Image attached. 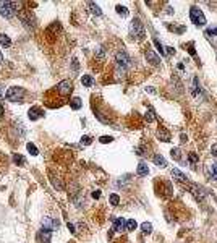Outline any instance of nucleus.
Wrapping results in <instances>:
<instances>
[{
    "instance_id": "1",
    "label": "nucleus",
    "mask_w": 217,
    "mask_h": 243,
    "mask_svg": "<svg viewBox=\"0 0 217 243\" xmlns=\"http://www.w3.org/2000/svg\"><path fill=\"white\" fill-rule=\"evenodd\" d=\"M130 34H131V37H133V39H136V41H141V39L144 37L143 23H141L138 18H135V20L131 21V24H130Z\"/></svg>"
},
{
    "instance_id": "2",
    "label": "nucleus",
    "mask_w": 217,
    "mask_h": 243,
    "mask_svg": "<svg viewBox=\"0 0 217 243\" xmlns=\"http://www.w3.org/2000/svg\"><path fill=\"white\" fill-rule=\"evenodd\" d=\"M190 18H191V21H193L196 26H204V24H206V16H204V13H203L198 7H191V10H190Z\"/></svg>"
},
{
    "instance_id": "3",
    "label": "nucleus",
    "mask_w": 217,
    "mask_h": 243,
    "mask_svg": "<svg viewBox=\"0 0 217 243\" xmlns=\"http://www.w3.org/2000/svg\"><path fill=\"white\" fill-rule=\"evenodd\" d=\"M15 8H16L15 2H0V15L5 18H12L16 12Z\"/></svg>"
},
{
    "instance_id": "4",
    "label": "nucleus",
    "mask_w": 217,
    "mask_h": 243,
    "mask_svg": "<svg viewBox=\"0 0 217 243\" xmlns=\"http://www.w3.org/2000/svg\"><path fill=\"white\" fill-rule=\"evenodd\" d=\"M5 97H7L8 101H12V102L23 101V97H24V89H23V88H10V89L7 91Z\"/></svg>"
},
{
    "instance_id": "5",
    "label": "nucleus",
    "mask_w": 217,
    "mask_h": 243,
    "mask_svg": "<svg viewBox=\"0 0 217 243\" xmlns=\"http://www.w3.org/2000/svg\"><path fill=\"white\" fill-rule=\"evenodd\" d=\"M57 91L60 92L62 96H70V94H71V91H73L71 81H70V80H63V81H60L59 85H57Z\"/></svg>"
},
{
    "instance_id": "6",
    "label": "nucleus",
    "mask_w": 217,
    "mask_h": 243,
    "mask_svg": "<svg viewBox=\"0 0 217 243\" xmlns=\"http://www.w3.org/2000/svg\"><path fill=\"white\" fill-rule=\"evenodd\" d=\"M206 175L209 180H217V162L215 161H209L206 164Z\"/></svg>"
},
{
    "instance_id": "7",
    "label": "nucleus",
    "mask_w": 217,
    "mask_h": 243,
    "mask_svg": "<svg viewBox=\"0 0 217 243\" xmlns=\"http://www.w3.org/2000/svg\"><path fill=\"white\" fill-rule=\"evenodd\" d=\"M115 60H117V65H120V67H131V59L128 57L127 52H117L115 55Z\"/></svg>"
},
{
    "instance_id": "8",
    "label": "nucleus",
    "mask_w": 217,
    "mask_h": 243,
    "mask_svg": "<svg viewBox=\"0 0 217 243\" xmlns=\"http://www.w3.org/2000/svg\"><path fill=\"white\" fill-rule=\"evenodd\" d=\"M42 229L44 230H55V229H59V220H55L52 217H45L44 222H42Z\"/></svg>"
},
{
    "instance_id": "9",
    "label": "nucleus",
    "mask_w": 217,
    "mask_h": 243,
    "mask_svg": "<svg viewBox=\"0 0 217 243\" xmlns=\"http://www.w3.org/2000/svg\"><path fill=\"white\" fill-rule=\"evenodd\" d=\"M50 237H52V232L42 229L37 233V243H50Z\"/></svg>"
},
{
    "instance_id": "10",
    "label": "nucleus",
    "mask_w": 217,
    "mask_h": 243,
    "mask_svg": "<svg viewBox=\"0 0 217 243\" xmlns=\"http://www.w3.org/2000/svg\"><path fill=\"white\" fill-rule=\"evenodd\" d=\"M28 117H29L31 120H37V118L44 117V112H42L39 107H31L29 112H28Z\"/></svg>"
},
{
    "instance_id": "11",
    "label": "nucleus",
    "mask_w": 217,
    "mask_h": 243,
    "mask_svg": "<svg viewBox=\"0 0 217 243\" xmlns=\"http://www.w3.org/2000/svg\"><path fill=\"white\" fill-rule=\"evenodd\" d=\"M170 173H172L173 178H175V180H178L180 183H188V177H186L185 173H182L178 169H172V172H170Z\"/></svg>"
},
{
    "instance_id": "12",
    "label": "nucleus",
    "mask_w": 217,
    "mask_h": 243,
    "mask_svg": "<svg viewBox=\"0 0 217 243\" xmlns=\"http://www.w3.org/2000/svg\"><path fill=\"white\" fill-rule=\"evenodd\" d=\"M191 94L193 97H199L201 96V86H199V80L196 76L193 78V86H191Z\"/></svg>"
},
{
    "instance_id": "13",
    "label": "nucleus",
    "mask_w": 217,
    "mask_h": 243,
    "mask_svg": "<svg viewBox=\"0 0 217 243\" xmlns=\"http://www.w3.org/2000/svg\"><path fill=\"white\" fill-rule=\"evenodd\" d=\"M157 138H160L164 143H168V141H170V139H172L170 133H168L165 128H159V130H157Z\"/></svg>"
},
{
    "instance_id": "14",
    "label": "nucleus",
    "mask_w": 217,
    "mask_h": 243,
    "mask_svg": "<svg viewBox=\"0 0 217 243\" xmlns=\"http://www.w3.org/2000/svg\"><path fill=\"white\" fill-rule=\"evenodd\" d=\"M146 60H147L151 65H159V63H160V59L157 57V55H156L152 50H147V52H146Z\"/></svg>"
},
{
    "instance_id": "15",
    "label": "nucleus",
    "mask_w": 217,
    "mask_h": 243,
    "mask_svg": "<svg viewBox=\"0 0 217 243\" xmlns=\"http://www.w3.org/2000/svg\"><path fill=\"white\" fill-rule=\"evenodd\" d=\"M136 173H138L139 177H144V175H147V173H149V167H147V164H144V162H139V164H138V169H136Z\"/></svg>"
},
{
    "instance_id": "16",
    "label": "nucleus",
    "mask_w": 217,
    "mask_h": 243,
    "mask_svg": "<svg viewBox=\"0 0 217 243\" xmlns=\"http://www.w3.org/2000/svg\"><path fill=\"white\" fill-rule=\"evenodd\" d=\"M125 225H127L125 219H123V217H118V219H115V222H114V230H115V232H121V230L125 229Z\"/></svg>"
},
{
    "instance_id": "17",
    "label": "nucleus",
    "mask_w": 217,
    "mask_h": 243,
    "mask_svg": "<svg viewBox=\"0 0 217 243\" xmlns=\"http://www.w3.org/2000/svg\"><path fill=\"white\" fill-rule=\"evenodd\" d=\"M152 161H154V164H156V165H159V167H167V161H165V157H164V156H160V154H156V156L152 157Z\"/></svg>"
},
{
    "instance_id": "18",
    "label": "nucleus",
    "mask_w": 217,
    "mask_h": 243,
    "mask_svg": "<svg viewBox=\"0 0 217 243\" xmlns=\"http://www.w3.org/2000/svg\"><path fill=\"white\" fill-rule=\"evenodd\" d=\"M191 193L194 194V198L198 201H204V191H201V188H198V186H191Z\"/></svg>"
},
{
    "instance_id": "19",
    "label": "nucleus",
    "mask_w": 217,
    "mask_h": 243,
    "mask_svg": "<svg viewBox=\"0 0 217 243\" xmlns=\"http://www.w3.org/2000/svg\"><path fill=\"white\" fill-rule=\"evenodd\" d=\"M70 106H71L73 110H80V109L83 107V101H81L80 97H73V99L70 101Z\"/></svg>"
},
{
    "instance_id": "20",
    "label": "nucleus",
    "mask_w": 217,
    "mask_h": 243,
    "mask_svg": "<svg viewBox=\"0 0 217 243\" xmlns=\"http://www.w3.org/2000/svg\"><path fill=\"white\" fill-rule=\"evenodd\" d=\"M88 7L91 8V13H92V15H96V16H101V15H102V10L99 8V5H96L94 2H89Z\"/></svg>"
},
{
    "instance_id": "21",
    "label": "nucleus",
    "mask_w": 217,
    "mask_h": 243,
    "mask_svg": "<svg viewBox=\"0 0 217 243\" xmlns=\"http://www.w3.org/2000/svg\"><path fill=\"white\" fill-rule=\"evenodd\" d=\"M81 83H83V86H86V88H91L92 86V76H89V75H83V78H81Z\"/></svg>"
},
{
    "instance_id": "22",
    "label": "nucleus",
    "mask_w": 217,
    "mask_h": 243,
    "mask_svg": "<svg viewBox=\"0 0 217 243\" xmlns=\"http://www.w3.org/2000/svg\"><path fill=\"white\" fill-rule=\"evenodd\" d=\"M170 156L175 159V161H178V162H180V161H182V151H180V147H172Z\"/></svg>"
},
{
    "instance_id": "23",
    "label": "nucleus",
    "mask_w": 217,
    "mask_h": 243,
    "mask_svg": "<svg viewBox=\"0 0 217 243\" xmlns=\"http://www.w3.org/2000/svg\"><path fill=\"white\" fill-rule=\"evenodd\" d=\"M0 44L5 45V47H10V45H12V41H10V37H8L7 34H0Z\"/></svg>"
},
{
    "instance_id": "24",
    "label": "nucleus",
    "mask_w": 217,
    "mask_h": 243,
    "mask_svg": "<svg viewBox=\"0 0 217 243\" xmlns=\"http://www.w3.org/2000/svg\"><path fill=\"white\" fill-rule=\"evenodd\" d=\"M144 118H146V122L147 123H151V122H154L156 120V117H154V110L152 109H149L146 114H144Z\"/></svg>"
},
{
    "instance_id": "25",
    "label": "nucleus",
    "mask_w": 217,
    "mask_h": 243,
    "mask_svg": "<svg viewBox=\"0 0 217 243\" xmlns=\"http://www.w3.org/2000/svg\"><path fill=\"white\" fill-rule=\"evenodd\" d=\"M136 225H138L136 220H135V219H130V220H127V225H125V227H127V230L131 232V230H135V229H136Z\"/></svg>"
},
{
    "instance_id": "26",
    "label": "nucleus",
    "mask_w": 217,
    "mask_h": 243,
    "mask_svg": "<svg viewBox=\"0 0 217 243\" xmlns=\"http://www.w3.org/2000/svg\"><path fill=\"white\" fill-rule=\"evenodd\" d=\"M115 10H117V13H118V15H121V16H127V15H128V8H127V7L117 5V8H115Z\"/></svg>"
},
{
    "instance_id": "27",
    "label": "nucleus",
    "mask_w": 217,
    "mask_h": 243,
    "mask_svg": "<svg viewBox=\"0 0 217 243\" xmlns=\"http://www.w3.org/2000/svg\"><path fill=\"white\" fill-rule=\"evenodd\" d=\"M26 147H28V151H29L33 156H37V154H39V151H37V147H36L33 143H28V144H26Z\"/></svg>"
},
{
    "instance_id": "28",
    "label": "nucleus",
    "mask_w": 217,
    "mask_h": 243,
    "mask_svg": "<svg viewBox=\"0 0 217 243\" xmlns=\"http://www.w3.org/2000/svg\"><path fill=\"white\" fill-rule=\"evenodd\" d=\"M154 44H156L157 50L160 52V55H165V47H164L162 44H160V41H159V39H154Z\"/></svg>"
},
{
    "instance_id": "29",
    "label": "nucleus",
    "mask_w": 217,
    "mask_h": 243,
    "mask_svg": "<svg viewBox=\"0 0 217 243\" xmlns=\"http://www.w3.org/2000/svg\"><path fill=\"white\" fill-rule=\"evenodd\" d=\"M109 199H110V204H112V206H117V204L120 203V196L114 193V194H110V198H109Z\"/></svg>"
},
{
    "instance_id": "30",
    "label": "nucleus",
    "mask_w": 217,
    "mask_h": 243,
    "mask_svg": "<svg viewBox=\"0 0 217 243\" xmlns=\"http://www.w3.org/2000/svg\"><path fill=\"white\" fill-rule=\"evenodd\" d=\"M13 162H15V164H20V165H23L26 161H24V157H23V156H20V154H15V156H13Z\"/></svg>"
},
{
    "instance_id": "31",
    "label": "nucleus",
    "mask_w": 217,
    "mask_h": 243,
    "mask_svg": "<svg viewBox=\"0 0 217 243\" xmlns=\"http://www.w3.org/2000/svg\"><path fill=\"white\" fill-rule=\"evenodd\" d=\"M115 73H117V76H118V78H123V76H125V73H127V70H125L123 67H120V65H117Z\"/></svg>"
},
{
    "instance_id": "32",
    "label": "nucleus",
    "mask_w": 217,
    "mask_h": 243,
    "mask_svg": "<svg viewBox=\"0 0 217 243\" xmlns=\"http://www.w3.org/2000/svg\"><path fill=\"white\" fill-rule=\"evenodd\" d=\"M141 229H143L144 233H151V232H152V225H151L149 222H144L143 225H141Z\"/></svg>"
},
{
    "instance_id": "33",
    "label": "nucleus",
    "mask_w": 217,
    "mask_h": 243,
    "mask_svg": "<svg viewBox=\"0 0 217 243\" xmlns=\"http://www.w3.org/2000/svg\"><path fill=\"white\" fill-rule=\"evenodd\" d=\"M91 143H92V138H91V136H83V138H81V144H83V146H89Z\"/></svg>"
},
{
    "instance_id": "34",
    "label": "nucleus",
    "mask_w": 217,
    "mask_h": 243,
    "mask_svg": "<svg viewBox=\"0 0 217 243\" xmlns=\"http://www.w3.org/2000/svg\"><path fill=\"white\" fill-rule=\"evenodd\" d=\"M99 141H101L102 144H107V143H112V141H114V138H112V136H101Z\"/></svg>"
},
{
    "instance_id": "35",
    "label": "nucleus",
    "mask_w": 217,
    "mask_h": 243,
    "mask_svg": "<svg viewBox=\"0 0 217 243\" xmlns=\"http://www.w3.org/2000/svg\"><path fill=\"white\" fill-rule=\"evenodd\" d=\"M188 159H190V162H191V164H196L198 161H199V157H198L194 153H190V154H188Z\"/></svg>"
},
{
    "instance_id": "36",
    "label": "nucleus",
    "mask_w": 217,
    "mask_h": 243,
    "mask_svg": "<svg viewBox=\"0 0 217 243\" xmlns=\"http://www.w3.org/2000/svg\"><path fill=\"white\" fill-rule=\"evenodd\" d=\"M206 36H217V28H209V29H206Z\"/></svg>"
},
{
    "instance_id": "37",
    "label": "nucleus",
    "mask_w": 217,
    "mask_h": 243,
    "mask_svg": "<svg viewBox=\"0 0 217 243\" xmlns=\"http://www.w3.org/2000/svg\"><path fill=\"white\" fill-rule=\"evenodd\" d=\"M92 198H94V199H99V198H101V191H99V190L92 191Z\"/></svg>"
},
{
    "instance_id": "38",
    "label": "nucleus",
    "mask_w": 217,
    "mask_h": 243,
    "mask_svg": "<svg viewBox=\"0 0 217 243\" xmlns=\"http://www.w3.org/2000/svg\"><path fill=\"white\" fill-rule=\"evenodd\" d=\"M211 153H212V154L217 157V143H215V144H212V147H211Z\"/></svg>"
},
{
    "instance_id": "39",
    "label": "nucleus",
    "mask_w": 217,
    "mask_h": 243,
    "mask_svg": "<svg viewBox=\"0 0 217 243\" xmlns=\"http://www.w3.org/2000/svg\"><path fill=\"white\" fill-rule=\"evenodd\" d=\"M5 94H7V92H5V88H3V86H0V99H3Z\"/></svg>"
},
{
    "instance_id": "40",
    "label": "nucleus",
    "mask_w": 217,
    "mask_h": 243,
    "mask_svg": "<svg viewBox=\"0 0 217 243\" xmlns=\"http://www.w3.org/2000/svg\"><path fill=\"white\" fill-rule=\"evenodd\" d=\"M165 54H170L172 55V54H175V49L173 47H165Z\"/></svg>"
},
{
    "instance_id": "41",
    "label": "nucleus",
    "mask_w": 217,
    "mask_h": 243,
    "mask_svg": "<svg viewBox=\"0 0 217 243\" xmlns=\"http://www.w3.org/2000/svg\"><path fill=\"white\" fill-rule=\"evenodd\" d=\"M180 141H182V143H185V141H188V136H186L185 133H182V135H180Z\"/></svg>"
},
{
    "instance_id": "42",
    "label": "nucleus",
    "mask_w": 217,
    "mask_h": 243,
    "mask_svg": "<svg viewBox=\"0 0 217 243\" xmlns=\"http://www.w3.org/2000/svg\"><path fill=\"white\" fill-rule=\"evenodd\" d=\"M68 230H70L71 233H75V232H76V230H75V225H73V224H70V222H68Z\"/></svg>"
},
{
    "instance_id": "43",
    "label": "nucleus",
    "mask_w": 217,
    "mask_h": 243,
    "mask_svg": "<svg viewBox=\"0 0 217 243\" xmlns=\"http://www.w3.org/2000/svg\"><path fill=\"white\" fill-rule=\"evenodd\" d=\"M188 50H190L191 55H196V50H194V47H193V44H190V49H188Z\"/></svg>"
},
{
    "instance_id": "44",
    "label": "nucleus",
    "mask_w": 217,
    "mask_h": 243,
    "mask_svg": "<svg viewBox=\"0 0 217 243\" xmlns=\"http://www.w3.org/2000/svg\"><path fill=\"white\" fill-rule=\"evenodd\" d=\"M73 70H78V60L73 59Z\"/></svg>"
},
{
    "instance_id": "45",
    "label": "nucleus",
    "mask_w": 217,
    "mask_h": 243,
    "mask_svg": "<svg viewBox=\"0 0 217 243\" xmlns=\"http://www.w3.org/2000/svg\"><path fill=\"white\" fill-rule=\"evenodd\" d=\"M167 13H168V15H172V13H173V10H172V7H167Z\"/></svg>"
},
{
    "instance_id": "46",
    "label": "nucleus",
    "mask_w": 217,
    "mask_h": 243,
    "mask_svg": "<svg viewBox=\"0 0 217 243\" xmlns=\"http://www.w3.org/2000/svg\"><path fill=\"white\" fill-rule=\"evenodd\" d=\"M3 114H5V110H3L2 106H0V117H3Z\"/></svg>"
},
{
    "instance_id": "47",
    "label": "nucleus",
    "mask_w": 217,
    "mask_h": 243,
    "mask_svg": "<svg viewBox=\"0 0 217 243\" xmlns=\"http://www.w3.org/2000/svg\"><path fill=\"white\" fill-rule=\"evenodd\" d=\"M2 62H3V55H2V52H0V65H2Z\"/></svg>"
}]
</instances>
